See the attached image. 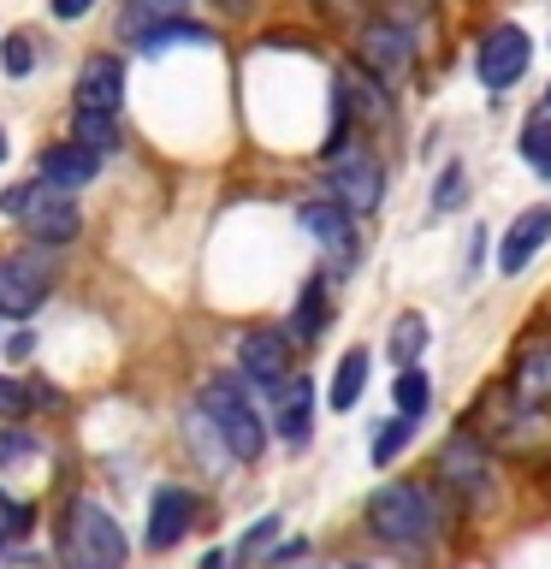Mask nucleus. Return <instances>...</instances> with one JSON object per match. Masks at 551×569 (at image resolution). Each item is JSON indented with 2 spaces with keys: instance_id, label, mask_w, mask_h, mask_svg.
Listing matches in <instances>:
<instances>
[{
  "instance_id": "f257e3e1",
  "label": "nucleus",
  "mask_w": 551,
  "mask_h": 569,
  "mask_svg": "<svg viewBox=\"0 0 551 569\" xmlns=\"http://www.w3.org/2000/svg\"><path fill=\"white\" fill-rule=\"evenodd\" d=\"M368 528H373L380 546L403 551V558H421V551L439 540V498H433V487H415V480H385V487H373Z\"/></svg>"
},
{
  "instance_id": "f03ea898",
  "label": "nucleus",
  "mask_w": 551,
  "mask_h": 569,
  "mask_svg": "<svg viewBox=\"0 0 551 569\" xmlns=\"http://www.w3.org/2000/svg\"><path fill=\"white\" fill-rule=\"evenodd\" d=\"M66 569H124V528L107 516L96 498H71L60 516V540H53Z\"/></svg>"
},
{
  "instance_id": "7ed1b4c3",
  "label": "nucleus",
  "mask_w": 551,
  "mask_h": 569,
  "mask_svg": "<svg viewBox=\"0 0 551 569\" xmlns=\"http://www.w3.org/2000/svg\"><path fill=\"white\" fill-rule=\"evenodd\" d=\"M202 416H208V427L220 433V445H226V457H238V462H256L261 451H267V421L256 416V403H249V391H243V380H208L202 386Z\"/></svg>"
},
{
  "instance_id": "20e7f679",
  "label": "nucleus",
  "mask_w": 551,
  "mask_h": 569,
  "mask_svg": "<svg viewBox=\"0 0 551 569\" xmlns=\"http://www.w3.org/2000/svg\"><path fill=\"white\" fill-rule=\"evenodd\" d=\"M0 208H7L12 220H24L30 238H42V243H71L78 238V202H71V190L12 184L7 196H0Z\"/></svg>"
},
{
  "instance_id": "39448f33",
  "label": "nucleus",
  "mask_w": 551,
  "mask_h": 569,
  "mask_svg": "<svg viewBox=\"0 0 551 569\" xmlns=\"http://www.w3.org/2000/svg\"><path fill=\"white\" fill-rule=\"evenodd\" d=\"M528 60H533L528 30L522 24H492L487 36H480V48H474V78H480L487 96H504V89L522 83Z\"/></svg>"
},
{
  "instance_id": "423d86ee",
  "label": "nucleus",
  "mask_w": 551,
  "mask_h": 569,
  "mask_svg": "<svg viewBox=\"0 0 551 569\" xmlns=\"http://www.w3.org/2000/svg\"><path fill=\"white\" fill-rule=\"evenodd\" d=\"M355 48H362V66L385 89L415 71V30H409L403 18H368V24L355 30Z\"/></svg>"
},
{
  "instance_id": "0eeeda50",
  "label": "nucleus",
  "mask_w": 551,
  "mask_h": 569,
  "mask_svg": "<svg viewBox=\"0 0 551 569\" xmlns=\"http://www.w3.org/2000/svg\"><path fill=\"white\" fill-rule=\"evenodd\" d=\"M439 480H444V487H457L469 505H487V498L498 492L492 457H487V445H480L474 433H457V439L439 451Z\"/></svg>"
},
{
  "instance_id": "6e6552de",
  "label": "nucleus",
  "mask_w": 551,
  "mask_h": 569,
  "mask_svg": "<svg viewBox=\"0 0 551 569\" xmlns=\"http://www.w3.org/2000/svg\"><path fill=\"white\" fill-rule=\"evenodd\" d=\"M48 284H53L48 261H36L30 249H24V256H7V261H0V320L36 315V309H42V297H48Z\"/></svg>"
},
{
  "instance_id": "1a4fd4ad",
  "label": "nucleus",
  "mask_w": 551,
  "mask_h": 569,
  "mask_svg": "<svg viewBox=\"0 0 551 569\" xmlns=\"http://www.w3.org/2000/svg\"><path fill=\"white\" fill-rule=\"evenodd\" d=\"M297 226L327 249L332 267H350L355 261V213L344 202H302L297 208Z\"/></svg>"
},
{
  "instance_id": "9d476101",
  "label": "nucleus",
  "mask_w": 551,
  "mask_h": 569,
  "mask_svg": "<svg viewBox=\"0 0 551 569\" xmlns=\"http://www.w3.org/2000/svg\"><path fill=\"white\" fill-rule=\"evenodd\" d=\"M385 196V167L362 149H350L344 160H332V202H344L350 213H373Z\"/></svg>"
},
{
  "instance_id": "9b49d317",
  "label": "nucleus",
  "mask_w": 551,
  "mask_h": 569,
  "mask_svg": "<svg viewBox=\"0 0 551 569\" xmlns=\"http://www.w3.org/2000/svg\"><path fill=\"white\" fill-rule=\"evenodd\" d=\"M238 368H243L249 386L279 391L284 380H291V338H284V332H267V327H261V332H243Z\"/></svg>"
},
{
  "instance_id": "f8f14e48",
  "label": "nucleus",
  "mask_w": 551,
  "mask_h": 569,
  "mask_svg": "<svg viewBox=\"0 0 551 569\" xmlns=\"http://www.w3.org/2000/svg\"><path fill=\"white\" fill-rule=\"evenodd\" d=\"M545 243H551V202H533V208L515 213L510 231H504V243H498V273H504V279L528 273V261L540 256Z\"/></svg>"
},
{
  "instance_id": "ddd939ff",
  "label": "nucleus",
  "mask_w": 551,
  "mask_h": 569,
  "mask_svg": "<svg viewBox=\"0 0 551 569\" xmlns=\"http://www.w3.org/2000/svg\"><path fill=\"white\" fill-rule=\"evenodd\" d=\"M332 107H344L355 124H380L391 113V96H385V83L373 78L368 66H344L332 78Z\"/></svg>"
},
{
  "instance_id": "4468645a",
  "label": "nucleus",
  "mask_w": 551,
  "mask_h": 569,
  "mask_svg": "<svg viewBox=\"0 0 551 569\" xmlns=\"http://www.w3.org/2000/svg\"><path fill=\"white\" fill-rule=\"evenodd\" d=\"M190 522H196V492L190 487H160L154 492V505H149V551H172L178 540L190 533Z\"/></svg>"
},
{
  "instance_id": "2eb2a0df",
  "label": "nucleus",
  "mask_w": 551,
  "mask_h": 569,
  "mask_svg": "<svg viewBox=\"0 0 551 569\" xmlns=\"http://www.w3.org/2000/svg\"><path fill=\"white\" fill-rule=\"evenodd\" d=\"M119 96H124V66L113 53H96L78 71V113H119Z\"/></svg>"
},
{
  "instance_id": "dca6fc26",
  "label": "nucleus",
  "mask_w": 551,
  "mask_h": 569,
  "mask_svg": "<svg viewBox=\"0 0 551 569\" xmlns=\"http://www.w3.org/2000/svg\"><path fill=\"white\" fill-rule=\"evenodd\" d=\"M273 427L284 445H309V427H314V386L309 380H284L279 386V409H273Z\"/></svg>"
},
{
  "instance_id": "f3484780",
  "label": "nucleus",
  "mask_w": 551,
  "mask_h": 569,
  "mask_svg": "<svg viewBox=\"0 0 551 569\" xmlns=\"http://www.w3.org/2000/svg\"><path fill=\"white\" fill-rule=\"evenodd\" d=\"M96 167H101V154H89L83 142H60V149H48L42 154V184H53V190H83L89 178H96Z\"/></svg>"
},
{
  "instance_id": "a211bd4d",
  "label": "nucleus",
  "mask_w": 551,
  "mask_h": 569,
  "mask_svg": "<svg viewBox=\"0 0 551 569\" xmlns=\"http://www.w3.org/2000/svg\"><path fill=\"white\" fill-rule=\"evenodd\" d=\"M368 362H373V356H368L362 345H350L344 356H338L332 386H327V403L338 409V416H350V409L362 403V391H368Z\"/></svg>"
},
{
  "instance_id": "6ab92c4d",
  "label": "nucleus",
  "mask_w": 551,
  "mask_h": 569,
  "mask_svg": "<svg viewBox=\"0 0 551 569\" xmlns=\"http://www.w3.org/2000/svg\"><path fill=\"white\" fill-rule=\"evenodd\" d=\"M515 398H522L528 409L551 403V345L522 350V362H515Z\"/></svg>"
},
{
  "instance_id": "aec40b11",
  "label": "nucleus",
  "mask_w": 551,
  "mask_h": 569,
  "mask_svg": "<svg viewBox=\"0 0 551 569\" xmlns=\"http://www.w3.org/2000/svg\"><path fill=\"white\" fill-rule=\"evenodd\" d=\"M208 42H213V30H208V24H190V18H167V24H154V30H142V36H137V48H142V53L208 48Z\"/></svg>"
},
{
  "instance_id": "412c9836",
  "label": "nucleus",
  "mask_w": 551,
  "mask_h": 569,
  "mask_svg": "<svg viewBox=\"0 0 551 569\" xmlns=\"http://www.w3.org/2000/svg\"><path fill=\"white\" fill-rule=\"evenodd\" d=\"M427 350V320L415 309H403L398 320H391V332H385V356L398 368H415V356Z\"/></svg>"
},
{
  "instance_id": "4be33fe9",
  "label": "nucleus",
  "mask_w": 551,
  "mask_h": 569,
  "mask_svg": "<svg viewBox=\"0 0 551 569\" xmlns=\"http://www.w3.org/2000/svg\"><path fill=\"white\" fill-rule=\"evenodd\" d=\"M409 439H415V421H409V416H385L380 427H373L368 462H373V469H391V457H403Z\"/></svg>"
},
{
  "instance_id": "5701e85b",
  "label": "nucleus",
  "mask_w": 551,
  "mask_h": 569,
  "mask_svg": "<svg viewBox=\"0 0 551 569\" xmlns=\"http://www.w3.org/2000/svg\"><path fill=\"white\" fill-rule=\"evenodd\" d=\"M320 327H327V279H309V284L297 291L291 332H297V338H320Z\"/></svg>"
},
{
  "instance_id": "b1692460",
  "label": "nucleus",
  "mask_w": 551,
  "mask_h": 569,
  "mask_svg": "<svg viewBox=\"0 0 551 569\" xmlns=\"http://www.w3.org/2000/svg\"><path fill=\"white\" fill-rule=\"evenodd\" d=\"M391 398H398V416L421 421V416H427V403H433V386H427V373H421V368H398V380H391Z\"/></svg>"
},
{
  "instance_id": "393cba45",
  "label": "nucleus",
  "mask_w": 551,
  "mask_h": 569,
  "mask_svg": "<svg viewBox=\"0 0 551 569\" xmlns=\"http://www.w3.org/2000/svg\"><path fill=\"white\" fill-rule=\"evenodd\" d=\"M457 208H469V167L444 160V172L433 178V213H457Z\"/></svg>"
},
{
  "instance_id": "a878e982",
  "label": "nucleus",
  "mask_w": 551,
  "mask_h": 569,
  "mask_svg": "<svg viewBox=\"0 0 551 569\" xmlns=\"http://www.w3.org/2000/svg\"><path fill=\"white\" fill-rule=\"evenodd\" d=\"M522 160H528L540 178H551V113L522 124Z\"/></svg>"
},
{
  "instance_id": "bb28decb",
  "label": "nucleus",
  "mask_w": 551,
  "mask_h": 569,
  "mask_svg": "<svg viewBox=\"0 0 551 569\" xmlns=\"http://www.w3.org/2000/svg\"><path fill=\"white\" fill-rule=\"evenodd\" d=\"M36 403H48V391L36 386V380H7V373H0V416H30Z\"/></svg>"
},
{
  "instance_id": "cd10ccee",
  "label": "nucleus",
  "mask_w": 551,
  "mask_h": 569,
  "mask_svg": "<svg viewBox=\"0 0 551 569\" xmlns=\"http://www.w3.org/2000/svg\"><path fill=\"white\" fill-rule=\"evenodd\" d=\"M71 142H83L89 154H107L119 142V131H113V113H78V137Z\"/></svg>"
},
{
  "instance_id": "c85d7f7f",
  "label": "nucleus",
  "mask_w": 551,
  "mask_h": 569,
  "mask_svg": "<svg viewBox=\"0 0 551 569\" xmlns=\"http://www.w3.org/2000/svg\"><path fill=\"white\" fill-rule=\"evenodd\" d=\"M30 528H36V510L0 492V546H18V540H24Z\"/></svg>"
},
{
  "instance_id": "c756f323",
  "label": "nucleus",
  "mask_w": 551,
  "mask_h": 569,
  "mask_svg": "<svg viewBox=\"0 0 551 569\" xmlns=\"http://www.w3.org/2000/svg\"><path fill=\"white\" fill-rule=\"evenodd\" d=\"M273 540H279V516H261V522H256V528H249L243 540H238V563H256V558H267V546H273Z\"/></svg>"
},
{
  "instance_id": "7c9ffc66",
  "label": "nucleus",
  "mask_w": 551,
  "mask_h": 569,
  "mask_svg": "<svg viewBox=\"0 0 551 569\" xmlns=\"http://www.w3.org/2000/svg\"><path fill=\"white\" fill-rule=\"evenodd\" d=\"M30 66H36V42L30 36H7V71L12 78H30Z\"/></svg>"
},
{
  "instance_id": "2f4dec72",
  "label": "nucleus",
  "mask_w": 551,
  "mask_h": 569,
  "mask_svg": "<svg viewBox=\"0 0 551 569\" xmlns=\"http://www.w3.org/2000/svg\"><path fill=\"white\" fill-rule=\"evenodd\" d=\"M0 569H48V563H42V551H30V546H0Z\"/></svg>"
},
{
  "instance_id": "473e14b6",
  "label": "nucleus",
  "mask_w": 551,
  "mask_h": 569,
  "mask_svg": "<svg viewBox=\"0 0 551 569\" xmlns=\"http://www.w3.org/2000/svg\"><path fill=\"white\" fill-rule=\"evenodd\" d=\"M24 451H36L30 433H7V439H0V462H12V457H24Z\"/></svg>"
},
{
  "instance_id": "72a5a7b5",
  "label": "nucleus",
  "mask_w": 551,
  "mask_h": 569,
  "mask_svg": "<svg viewBox=\"0 0 551 569\" xmlns=\"http://www.w3.org/2000/svg\"><path fill=\"white\" fill-rule=\"evenodd\" d=\"M89 7H96V0H53V18H66V24H71V18H83Z\"/></svg>"
},
{
  "instance_id": "f704fd0d",
  "label": "nucleus",
  "mask_w": 551,
  "mask_h": 569,
  "mask_svg": "<svg viewBox=\"0 0 551 569\" xmlns=\"http://www.w3.org/2000/svg\"><path fill=\"white\" fill-rule=\"evenodd\" d=\"M7 356H12V362H24V356H30V332H18L12 345H7Z\"/></svg>"
},
{
  "instance_id": "c9c22d12",
  "label": "nucleus",
  "mask_w": 551,
  "mask_h": 569,
  "mask_svg": "<svg viewBox=\"0 0 551 569\" xmlns=\"http://www.w3.org/2000/svg\"><path fill=\"white\" fill-rule=\"evenodd\" d=\"M202 569H226V551H208V558H202Z\"/></svg>"
},
{
  "instance_id": "e433bc0d",
  "label": "nucleus",
  "mask_w": 551,
  "mask_h": 569,
  "mask_svg": "<svg viewBox=\"0 0 551 569\" xmlns=\"http://www.w3.org/2000/svg\"><path fill=\"white\" fill-rule=\"evenodd\" d=\"M0 160H7V131H0Z\"/></svg>"
},
{
  "instance_id": "4c0bfd02",
  "label": "nucleus",
  "mask_w": 551,
  "mask_h": 569,
  "mask_svg": "<svg viewBox=\"0 0 551 569\" xmlns=\"http://www.w3.org/2000/svg\"><path fill=\"white\" fill-rule=\"evenodd\" d=\"M403 7H427V0H403Z\"/></svg>"
},
{
  "instance_id": "58836bf2",
  "label": "nucleus",
  "mask_w": 551,
  "mask_h": 569,
  "mask_svg": "<svg viewBox=\"0 0 551 569\" xmlns=\"http://www.w3.org/2000/svg\"><path fill=\"white\" fill-rule=\"evenodd\" d=\"M545 101H551V89H545Z\"/></svg>"
},
{
  "instance_id": "ea45409f",
  "label": "nucleus",
  "mask_w": 551,
  "mask_h": 569,
  "mask_svg": "<svg viewBox=\"0 0 551 569\" xmlns=\"http://www.w3.org/2000/svg\"><path fill=\"white\" fill-rule=\"evenodd\" d=\"M302 569H309V563H302Z\"/></svg>"
}]
</instances>
